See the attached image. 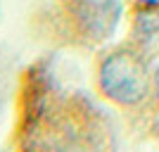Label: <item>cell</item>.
Wrapping results in <instances>:
<instances>
[{
    "mask_svg": "<svg viewBox=\"0 0 159 152\" xmlns=\"http://www.w3.org/2000/svg\"><path fill=\"white\" fill-rule=\"evenodd\" d=\"M100 88L116 105H135L147 93V71L138 55L119 50L100 64Z\"/></svg>",
    "mask_w": 159,
    "mask_h": 152,
    "instance_id": "cell-1",
    "label": "cell"
},
{
    "mask_svg": "<svg viewBox=\"0 0 159 152\" xmlns=\"http://www.w3.org/2000/svg\"><path fill=\"white\" fill-rule=\"evenodd\" d=\"M121 0H71V17L81 33L93 40L109 38L121 21Z\"/></svg>",
    "mask_w": 159,
    "mask_h": 152,
    "instance_id": "cell-2",
    "label": "cell"
},
{
    "mask_svg": "<svg viewBox=\"0 0 159 152\" xmlns=\"http://www.w3.org/2000/svg\"><path fill=\"white\" fill-rule=\"evenodd\" d=\"M152 81H154V93H157V98H159V67L154 69V76H152Z\"/></svg>",
    "mask_w": 159,
    "mask_h": 152,
    "instance_id": "cell-3",
    "label": "cell"
}]
</instances>
